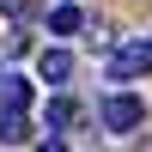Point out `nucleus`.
Returning <instances> with one entry per match:
<instances>
[{"instance_id":"obj_6","label":"nucleus","mask_w":152,"mask_h":152,"mask_svg":"<svg viewBox=\"0 0 152 152\" xmlns=\"http://www.w3.org/2000/svg\"><path fill=\"white\" fill-rule=\"evenodd\" d=\"M43 122H49V134H67L73 122H79V110H73L67 97H49V110H43Z\"/></svg>"},{"instance_id":"obj_1","label":"nucleus","mask_w":152,"mask_h":152,"mask_svg":"<svg viewBox=\"0 0 152 152\" xmlns=\"http://www.w3.org/2000/svg\"><path fill=\"white\" fill-rule=\"evenodd\" d=\"M140 73H152V43H146V37L116 43V55H110V79H140Z\"/></svg>"},{"instance_id":"obj_5","label":"nucleus","mask_w":152,"mask_h":152,"mask_svg":"<svg viewBox=\"0 0 152 152\" xmlns=\"http://www.w3.org/2000/svg\"><path fill=\"white\" fill-rule=\"evenodd\" d=\"M24 140H31V122L18 110H0V146H24Z\"/></svg>"},{"instance_id":"obj_3","label":"nucleus","mask_w":152,"mask_h":152,"mask_svg":"<svg viewBox=\"0 0 152 152\" xmlns=\"http://www.w3.org/2000/svg\"><path fill=\"white\" fill-rule=\"evenodd\" d=\"M31 79H18V73H0V110H18V116H24V110H31Z\"/></svg>"},{"instance_id":"obj_8","label":"nucleus","mask_w":152,"mask_h":152,"mask_svg":"<svg viewBox=\"0 0 152 152\" xmlns=\"http://www.w3.org/2000/svg\"><path fill=\"white\" fill-rule=\"evenodd\" d=\"M0 6H6L12 18H24V12H31V0H0Z\"/></svg>"},{"instance_id":"obj_2","label":"nucleus","mask_w":152,"mask_h":152,"mask_svg":"<svg viewBox=\"0 0 152 152\" xmlns=\"http://www.w3.org/2000/svg\"><path fill=\"white\" fill-rule=\"evenodd\" d=\"M146 122V104L134 91H116V97H104V128L110 134H128V128H140Z\"/></svg>"},{"instance_id":"obj_7","label":"nucleus","mask_w":152,"mask_h":152,"mask_svg":"<svg viewBox=\"0 0 152 152\" xmlns=\"http://www.w3.org/2000/svg\"><path fill=\"white\" fill-rule=\"evenodd\" d=\"M79 6H55V12H49V31H55V37H73V31H79Z\"/></svg>"},{"instance_id":"obj_4","label":"nucleus","mask_w":152,"mask_h":152,"mask_svg":"<svg viewBox=\"0 0 152 152\" xmlns=\"http://www.w3.org/2000/svg\"><path fill=\"white\" fill-rule=\"evenodd\" d=\"M37 73H43L49 85H61L73 73V55H67V49H43V55H37Z\"/></svg>"}]
</instances>
